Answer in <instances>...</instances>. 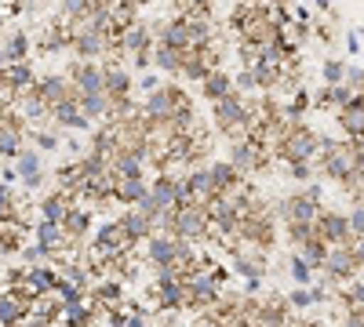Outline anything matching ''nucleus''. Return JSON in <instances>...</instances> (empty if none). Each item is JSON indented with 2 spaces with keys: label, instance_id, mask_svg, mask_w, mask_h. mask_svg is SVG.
Wrapping results in <instances>:
<instances>
[{
  "label": "nucleus",
  "instance_id": "7",
  "mask_svg": "<svg viewBox=\"0 0 364 327\" xmlns=\"http://www.w3.org/2000/svg\"><path fill=\"white\" fill-rule=\"evenodd\" d=\"M321 273H324L328 284H350V280H357L360 265H357V258H353V248H350V244L328 248V258H324V265H321Z\"/></svg>",
  "mask_w": 364,
  "mask_h": 327
},
{
  "label": "nucleus",
  "instance_id": "32",
  "mask_svg": "<svg viewBox=\"0 0 364 327\" xmlns=\"http://www.w3.org/2000/svg\"><path fill=\"white\" fill-rule=\"evenodd\" d=\"M339 128L346 131V138H364V106H357V99L339 109Z\"/></svg>",
  "mask_w": 364,
  "mask_h": 327
},
{
  "label": "nucleus",
  "instance_id": "36",
  "mask_svg": "<svg viewBox=\"0 0 364 327\" xmlns=\"http://www.w3.org/2000/svg\"><path fill=\"white\" fill-rule=\"evenodd\" d=\"M29 33H22V29H15V33H4V58L8 66L11 62H22V58H29Z\"/></svg>",
  "mask_w": 364,
  "mask_h": 327
},
{
  "label": "nucleus",
  "instance_id": "31",
  "mask_svg": "<svg viewBox=\"0 0 364 327\" xmlns=\"http://www.w3.org/2000/svg\"><path fill=\"white\" fill-rule=\"evenodd\" d=\"M182 55L178 48H168V44H154V66L168 77H182Z\"/></svg>",
  "mask_w": 364,
  "mask_h": 327
},
{
  "label": "nucleus",
  "instance_id": "8",
  "mask_svg": "<svg viewBox=\"0 0 364 327\" xmlns=\"http://www.w3.org/2000/svg\"><path fill=\"white\" fill-rule=\"evenodd\" d=\"M273 211H277V218H281V222H317L321 204H317V200H310V193H306V189H299V193L281 196L277 204H273Z\"/></svg>",
  "mask_w": 364,
  "mask_h": 327
},
{
  "label": "nucleus",
  "instance_id": "44",
  "mask_svg": "<svg viewBox=\"0 0 364 327\" xmlns=\"http://www.w3.org/2000/svg\"><path fill=\"white\" fill-rule=\"evenodd\" d=\"M288 174L295 178V182H310V178H314V160H295V164H288Z\"/></svg>",
  "mask_w": 364,
  "mask_h": 327
},
{
  "label": "nucleus",
  "instance_id": "52",
  "mask_svg": "<svg viewBox=\"0 0 364 327\" xmlns=\"http://www.w3.org/2000/svg\"><path fill=\"white\" fill-rule=\"evenodd\" d=\"M317 37H321L324 44H328L331 37H336V29H331V22H321V26H317Z\"/></svg>",
  "mask_w": 364,
  "mask_h": 327
},
{
  "label": "nucleus",
  "instance_id": "54",
  "mask_svg": "<svg viewBox=\"0 0 364 327\" xmlns=\"http://www.w3.org/2000/svg\"><path fill=\"white\" fill-rule=\"evenodd\" d=\"M0 66H8V58H4V33H0Z\"/></svg>",
  "mask_w": 364,
  "mask_h": 327
},
{
  "label": "nucleus",
  "instance_id": "17",
  "mask_svg": "<svg viewBox=\"0 0 364 327\" xmlns=\"http://www.w3.org/2000/svg\"><path fill=\"white\" fill-rule=\"evenodd\" d=\"M182 182H186L193 204H204V207H208L211 200L219 196V193H215V178H211V167H190Z\"/></svg>",
  "mask_w": 364,
  "mask_h": 327
},
{
  "label": "nucleus",
  "instance_id": "34",
  "mask_svg": "<svg viewBox=\"0 0 364 327\" xmlns=\"http://www.w3.org/2000/svg\"><path fill=\"white\" fill-rule=\"evenodd\" d=\"M4 80L15 87L18 95H22L26 87H33V84H37V73H33V66H29V58H22V62H11V66H4Z\"/></svg>",
  "mask_w": 364,
  "mask_h": 327
},
{
  "label": "nucleus",
  "instance_id": "55",
  "mask_svg": "<svg viewBox=\"0 0 364 327\" xmlns=\"http://www.w3.org/2000/svg\"><path fill=\"white\" fill-rule=\"evenodd\" d=\"M314 4H317L321 11H328V0H314ZM328 15H331V11H328Z\"/></svg>",
  "mask_w": 364,
  "mask_h": 327
},
{
  "label": "nucleus",
  "instance_id": "4",
  "mask_svg": "<svg viewBox=\"0 0 364 327\" xmlns=\"http://www.w3.org/2000/svg\"><path fill=\"white\" fill-rule=\"evenodd\" d=\"M132 236L124 233V226H120V218L113 222H102L95 233H91V258H99V262H113L120 255H132Z\"/></svg>",
  "mask_w": 364,
  "mask_h": 327
},
{
  "label": "nucleus",
  "instance_id": "5",
  "mask_svg": "<svg viewBox=\"0 0 364 327\" xmlns=\"http://www.w3.org/2000/svg\"><path fill=\"white\" fill-rule=\"evenodd\" d=\"M230 164H233L240 174H262V171H269L273 153L262 150V145H255V142L245 135V138L230 142Z\"/></svg>",
  "mask_w": 364,
  "mask_h": 327
},
{
  "label": "nucleus",
  "instance_id": "39",
  "mask_svg": "<svg viewBox=\"0 0 364 327\" xmlns=\"http://www.w3.org/2000/svg\"><path fill=\"white\" fill-rule=\"evenodd\" d=\"M299 255L306 258V262L314 265V270H321V265H324V258H328V244H324L321 236H317V240H306V244H302V248H299Z\"/></svg>",
  "mask_w": 364,
  "mask_h": 327
},
{
  "label": "nucleus",
  "instance_id": "43",
  "mask_svg": "<svg viewBox=\"0 0 364 327\" xmlns=\"http://www.w3.org/2000/svg\"><path fill=\"white\" fill-rule=\"evenodd\" d=\"M314 302H317V299H314V287H302V284L288 294V306H291V309H310Z\"/></svg>",
  "mask_w": 364,
  "mask_h": 327
},
{
  "label": "nucleus",
  "instance_id": "6",
  "mask_svg": "<svg viewBox=\"0 0 364 327\" xmlns=\"http://www.w3.org/2000/svg\"><path fill=\"white\" fill-rule=\"evenodd\" d=\"M211 233V218L204 204H182L175 207V236H186V240H208Z\"/></svg>",
  "mask_w": 364,
  "mask_h": 327
},
{
  "label": "nucleus",
  "instance_id": "2",
  "mask_svg": "<svg viewBox=\"0 0 364 327\" xmlns=\"http://www.w3.org/2000/svg\"><path fill=\"white\" fill-rule=\"evenodd\" d=\"M317 131L306 128L302 121H284L277 142H273V160L281 164H295V160H314L317 157Z\"/></svg>",
  "mask_w": 364,
  "mask_h": 327
},
{
  "label": "nucleus",
  "instance_id": "14",
  "mask_svg": "<svg viewBox=\"0 0 364 327\" xmlns=\"http://www.w3.org/2000/svg\"><path fill=\"white\" fill-rule=\"evenodd\" d=\"M106 44H109V37L99 33V29H87V26H77L73 37H70L73 58H102L106 55Z\"/></svg>",
  "mask_w": 364,
  "mask_h": 327
},
{
  "label": "nucleus",
  "instance_id": "19",
  "mask_svg": "<svg viewBox=\"0 0 364 327\" xmlns=\"http://www.w3.org/2000/svg\"><path fill=\"white\" fill-rule=\"evenodd\" d=\"M120 226H124V233L132 236V244H146L149 236L157 233V222L142 215L139 207H124V215H120Z\"/></svg>",
  "mask_w": 364,
  "mask_h": 327
},
{
  "label": "nucleus",
  "instance_id": "25",
  "mask_svg": "<svg viewBox=\"0 0 364 327\" xmlns=\"http://www.w3.org/2000/svg\"><path fill=\"white\" fill-rule=\"evenodd\" d=\"M146 193H149L146 178H117V186H113V200L124 207H139Z\"/></svg>",
  "mask_w": 364,
  "mask_h": 327
},
{
  "label": "nucleus",
  "instance_id": "33",
  "mask_svg": "<svg viewBox=\"0 0 364 327\" xmlns=\"http://www.w3.org/2000/svg\"><path fill=\"white\" fill-rule=\"evenodd\" d=\"M77 106L84 109V116H91V121H106L109 116V95L106 92H84V95H77Z\"/></svg>",
  "mask_w": 364,
  "mask_h": 327
},
{
  "label": "nucleus",
  "instance_id": "21",
  "mask_svg": "<svg viewBox=\"0 0 364 327\" xmlns=\"http://www.w3.org/2000/svg\"><path fill=\"white\" fill-rule=\"evenodd\" d=\"M26 236H29V222H0V255L18 258V251L26 248Z\"/></svg>",
  "mask_w": 364,
  "mask_h": 327
},
{
  "label": "nucleus",
  "instance_id": "50",
  "mask_svg": "<svg viewBox=\"0 0 364 327\" xmlns=\"http://www.w3.org/2000/svg\"><path fill=\"white\" fill-rule=\"evenodd\" d=\"M193 327H223V320H219V316H211V313H200V320H197Z\"/></svg>",
  "mask_w": 364,
  "mask_h": 327
},
{
  "label": "nucleus",
  "instance_id": "48",
  "mask_svg": "<svg viewBox=\"0 0 364 327\" xmlns=\"http://www.w3.org/2000/svg\"><path fill=\"white\" fill-rule=\"evenodd\" d=\"M343 327H364V309H346Z\"/></svg>",
  "mask_w": 364,
  "mask_h": 327
},
{
  "label": "nucleus",
  "instance_id": "46",
  "mask_svg": "<svg viewBox=\"0 0 364 327\" xmlns=\"http://www.w3.org/2000/svg\"><path fill=\"white\" fill-rule=\"evenodd\" d=\"M346 84L353 87V95L364 92V66H346Z\"/></svg>",
  "mask_w": 364,
  "mask_h": 327
},
{
  "label": "nucleus",
  "instance_id": "47",
  "mask_svg": "<svg viewBox=\"0 0 364 327\" xmlns=\"http://www.w3.org/2000/svg\"><path fill=\"white\" fill-rule=\"evenodd\" d=\"M350 218V229H353V236H364V204H357L353 211L346 215Z\"/></svg>",
  "mask_w": 364,
  "mask_h": 327
},
{
  "label": "nucleus",
  "instance_id": "42",
  "mask_svg": "<svg viewBox=\"0 0 364 327\" xmlns=\"http://www.w3.org/2000/svg\"><path fill=\"white\" fill-rule=\"evenodd\" d=\"M29 138H33V145H37L41 153H51V150H58V135H55V131L33 128V131H29Z\"/></svg>",
  "mask_w": 364,
  "mask_h": 327
},
{
  "label": "nucleus",
  "instance_id": "12",
  "mask_svg": "<svg viewBox=\"0 0 364 327\" xmlns=\"http://www.w3.org/2000/svg\"><path fill=\"white\" fill-rule=\"evenodd\" d=\"M77 87V95L84 92H106L102 87V66L99 58H77V62H70V73H66Z\"/></svg>",
  "mask_w": 364,
  "mask_h": 327
},
{
  "label": "nucleus",
  "instance_id": "41",
  "mask_svg": "<svg viewBox=\"0 0 364 327\" xmlns=\"http://www.w3.org/2000/svg\"><path fill=\"white\" fill-rule=\"evenodd\" d=\"M324 84H346V62L339 58H324Z\"/></svg>",
  "mask_w": 364,
  "mask_h": 327
},
{
  "label": "nucleus",
  "instance_id": "29",
  "mask_svg": "<svg viewBox=\"0 0 364 327\" xmlns=\"http://www.w3.org/2000/svg\"><path fill=\"white\" fill-rule=\"evenodd\" d=\"M233 92V77L226 73V70H211L204 80H200V95L208 99V102H219V99H226Z\"/></svg>",
  "mask_w": 364,
  "mask_h": 327
},
{
  "label": "nucleus",
  "instance_id": "26",
  "mask_svg": "<svg viewBox=\"0 0 364 327\" xmlns=\"http://www.w3.org/2000/svg\"><path fill=\"white\" fill-rule=\"evenodd\" d=\"M63 229H66V236L73 244H84L87 236H91V211H84V207H70L66 211V218H63Z\"/></svg>",
  "mask_w": 364,
  "mask_h": 327
},
{
  "label": "nucleus",
  "instance_id": "35",
  "mask_svg": "<svg viewBox=\"0 0 364 327\" xmlns=\"http://www.w3.org/2000/svg\"><path fill=\"white\" fill-rule=\"evenodd\" d=\"M353 102V87L350 84H324V92L317 95V106L324 109H343Z\"/></svg>",
  "mask_w": 364,
  "mask_h": 327
},
{
  "label": "nucleus",
  "instance_id": "22",
  "mask_svg": "<svg viewBox=\"0 0 364 327\" xmlns=\"http://www.w3.org/2000/svg\"><path fill=\"white\" fill-rule=\"evenodd\" d=\"M291 320V309H288V299H266L259 302V316H255V327H284Z\"/></svg>",
  "mask_w": 364,
  "mask_h": 327
},
{
  "label": "nucleus",
  "instance_id": "51",
  "mask_svg": "<svg viewBox=\"0 0 364 327\" xmlns=\"http://www.w3.org/2000/svg\"><path fill=\"white\" fill-rule=\"evenodd\" d=\"M139 87H142V92L149 95V92H154V87H161V80H157L154 73H149V77H142V80H139Z\"/></svg>",
  "mask_w": 364,
  "mask_h": 327
},
{
  "label": "nucleus",
  "instance_id": "53",
  "mask_svg": "<svg viewBox=\"0 0 364 327\" xmlns=\"http://www.w3.org/2000/svg\"><path fill=\"white\" fill-rule=\"evenodd\" d=\"M353 200H357V204H364V178H360V186L353 189Z\"/></svg>",
  "mask_w": 364,
  "mask_h": 327
},
{
  "label": "nucleus",
  "instance_id": "24",
  "mask_svg": "<svg viewBox=\"0 0 364 327\" xmlns=\"http://www.w3.org/2000/svg\"><path fill=\"white\" fill-rule=\"evenodd\" d=\"M70 207H73V196H70V193H63V189H55V193H44V196H41L37 215H41V218H48V222H63Z\"/></svg>",
  "mask_w": 364,
  "mask_h": 327
},
{
  "label": "nucleus",
  "instance_id": "15",
  "mask_svg": "<svg viewBox=\"0 0 364 327\" xmlns=\"http://www.w3.org/2000/svg\"><path fill=\"white\" fill-rule=\"evenodd\" d=\"M37 92H41V99H44V106H48V109H55V106H63V102L77 99L73 80H70V77H63V73H48L44 80H37Z\"/></svg>",
  "mask_w": 364,
  "mask_h": 327
},
{
  "label": "nucleus",
  "instance_id": "49",
  "mask_svg": "<svg viewBox=\"0 0 364 327\" xmlns=\"http://www.w3.org/2000/svg\"><path fill=\"white\" fill-rule=\"evenodd\" d=\"M350 248H353V258H357V265L364 270V236H353V240H350Z\"/></svg>",
  "mask_w": 364,
  "mask_h": 327
},
{
  "label": "nucleus",
  "instance_id": "45",
  "mask_svg": "<svg viewBox=\"0 0 364 327\" xmlns=\"http://www.w3.org/2000/svg\"><path fill=\"white\" fill-rule=\"evenodd\" d=\"M18 258H22L26 265H41V262H48V255L41 251V244H37V240H33V244H26V248L18 251Z\"/></svg>",
  "mask_w": 364,
  "mask_h": 327
},
{
  "label": "nucleus",
  "instance_id": "16",
  "mask_svg": "<svg viewBox=\"0 0 364 327\" xmlns=\"http://www.w3.org/2000/svg\"><path fill=\"white\" fill-rule=\"evenodd\" d=\"M154 37H157V44H168V48L186 51V48H190V18H186V15H175V18H168V22H157V26H154Z\"/></svg>",
  "mask_w": 364,
  "mask_h": 327
},
{
  "label": "nucleus",
  "instance_id": "1",
  "mask_svg": "<svg viewBox=\"0 0 364 327\" xmlns=\"http://www.w3.org/2000/svg\"><path fill=\"white\" fill-rule=\"evenodd\" d=\"M252 121H255V99L245 102V95H240L237 87H233L226 99L211 102V128H215V135H223L230 142L245 138L248 128H252Z\"/></svg>",
  "mask_w": 364,
  "mask_h": 327
},
{
  "label": "nucleus",
  "instance_id": "28",
  "mask_svg": "<svg viewBox=\"0 0 364 327\" xmlns=\"http://www.w3.org/2000/svg\"><path fill=\"white\" fill-rule=\"evenodd\" d=\"M102 87H106L109 99H117V95H132L135 80L124 66H102Z\"/></svg>",
  "mask_w": 364,
  "mask_h": 327
},
{
  "label": "nucleus",
  "instance_id": "27",
  "mask_svg": "<svg viewBox=\"0 0 364 327\" xmlns=\"http://www.w3.org/2000/svg\"><path fill=\"white\" fill-rule=\"evenodd\" d=\"M120 44H124V51H128V55L154 48V44H157V40H154V26H146V22H132V26L124 29V33H120Z\"/></svg>",
  "mask_w": 364,
  "mask_h": 327
},
{
  "label": "nucleus",
  "instance_id": "11",
  "mask_svg": "<svg viewBox=\"0 0 364 327\" xmlns=\"http://www.w3.org/2000/svg\"><path fill=\"white\" fill-rule=\"evenodd\" d=\"M33 240L41 244V251H44L48 258L58 255V251H66V248H80V244H73L70 236H66L63 222H48V218H37V226H33Z\"/></svg>",
  "mask_w": 364,
  "mask_h": 327
},
{
  "label": "nucleus",
  "instance_id": "23",
  "mask_svg": "<svg viewBox=\"0 0 364 327\" xmlns=\"http://www.w3.org/2000/svg\"><path fill=\"white\" fill-rule=\"evenodd\" d=\"M211 167V178H215V193L219 196H233L240 189V182H245V174H240L230 160H215V164H208Z\"/></svg>",
  "mask_w": 364,
  "mask_h": 327
},
{
  "label": "nucleus",
  "instance_id": "9",
  "mask_svg": "<svg viewBox=\"0 0 364 327\" xmlns=\"http://www.w3.org/2000/svg\"><path fill=\"white\" fill-rule=\"evenodd\" d=\"M317 233L328 248H339V244H350L353 240V229H350V218L343 211H331V207H321L317 215Z\"/></svg>",
  "mask_w": 364,
  "mask_h": 327
},
{
  "label": "nucleus",
  "instance_id": "40",
  "mask_svg": "<svg viewBox=\"0 0 364 327\" xmlns=\"http://www.w3.org/2000/svg\"><path fill=\"white\" fill-rule=\"evenodd\" d=\"M288 270H291V277H295L302 287H310V284H314V265H310L306 258H302V255H291Z\"/></svg>",
  "mask_w": 364,
  "mask_h": 327
},
{
  "label": "nucleus",
  "instance_id": "10",
  "mask_svg": "<svg viewBox=\"0 0 364 327\" xmlns=\"http://www.w3.org/2000/svg\"><path fill=\"white\" fill-rule=\"evenodd\" d=\"M219 284L211 280V273L208 270H200L190 284H186V309H197V313H208L211 306L219 302Z\"/></svg>",
  "mask_w": 364,
  "mask_h": 327
},
{
  "label": "nucleus",
  "instance_id": "18",
  "mask_svg": "<svg viewBox=\"0 0 364 327\" xmlns=\"http://www.w3.org/2000/svg\"><path fill=\"white\" fill-rule=\"evenodd\" d=\"M51 121L58 124V128H66L70 135H80V131H91V116H84V109L77 106V99H70V102H63V106H55L51 109Z\"/></svg>",
  "mask_w": 364,
  "mask_h": 327
},
{
  "label": "nucleus",
  "instance_id": "37",
  "mask_svg": "<svg viewBox=\"0 0 364 327\" xmlns=\"http://www.w3.org/2000/svg\"><path fill=\"white\" fill-rule=\"evenodd\" d=\"M284 229H288V240L295 244V248H302L306 240H317V222H284Z\"/></svg>",
  "mask_w": 364,
  "mask_h": 327
},
{
  "label": "nucleus",
  "instance_id": "56",
  "mask_svg": "<svg viewBox=\"0 0 364 327\" xmlns=\"http://www.w3.org/2000/svg\"><path fill=\"white\" fill-rule=\"evenodd\" d=\"M248 4H262V0H248Z\"/></svg>",
  "mask_w": 364,
  "mask_h": 327
},
{
  "label": "nucleus",
  "instance_id": "3",
  "mask_svg": "<svg viewBox=\"0 0 364 327\" xmlns=\"http://www.w3.org/2000/svg\"><path fill=\"white\" fill-rule=\"evenodd\" d=\"M142 109H146V116L149 121H157V124H168L171 116L178 113V109H193V99H190V92L182 84H161V87H154L146 99H142Z\"/></svg>",
  "mask_w": 364,
  "mask_h": 327
},
{
  "label": "nucleus",
  "instance_id": "20",
  "mask_svg": "<svg viewBox=\"0 0 364 327\" xmlns=\"http://www.w3.org/2000/svg\"><path fill=\"white\" fill-rule=\"evenodd\" d=\"M146 262L154 265V270H161V265H175V236L168 233H154L146 240Z\"/></svg>",
  "mask_w": 364,
  "mask_h": 327
},
{
  "label": "nucleus",
  "instance_id": "30",
  "mask_svg": "<svg viewBox=\"0 0 364 327\" xmlns=\"http://www.w3.org/2000/svg\"><path fill=\"white\" fill-rule=\"evenodd\" d=\"M91 302H99L102 309L117 306V302H124V284L113 280V277H102L95 287H91Z\"/></svg>",
  "mask_w": 364,
  "mask_h": 327
},
{
  "label": "nucleus",
  "instance_id": "13",
  "mask_svg": "<svg viewBox=\"0 0 364 327\" xmlns=\"http://www.w3.org/2000/svg\"><path fill=\"white\" fill-rule=\"evenodd\" d=\"M15 164V174L26 189H41L44 186V171H41V150L37 145H22L18 157L11 160Z\"/></svg>",
  "mask_w": 364,
  "mask_h": 327
},
{
  "label": "nucleus",
  "instance_id": "38",
  "mask_svg": "<svg viewBox=\"0 0 364 327\" xmlns=\"http://www.w3.org/2000/svg\"><path fill=\"white\" fill-rule=\"evenodd\" d=\"M18 150H22V131H11V128L0 124V157H4V160H15Z\"/></svg>",
  "mask_w": 364,
  "mask_h": 327
}]
</instances>
